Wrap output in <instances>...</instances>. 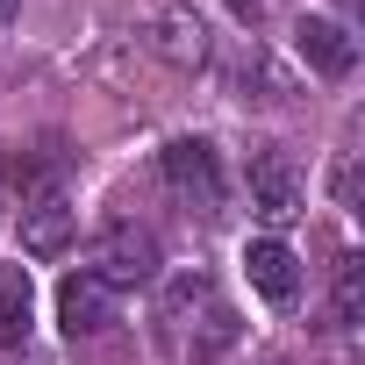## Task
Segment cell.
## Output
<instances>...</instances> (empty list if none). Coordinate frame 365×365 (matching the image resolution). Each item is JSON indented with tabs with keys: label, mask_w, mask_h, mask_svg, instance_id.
<instances>
[{
	"label": "cell",
	"mask_w": 365,
	"mask_h": 365,
	"mask_svg": "<svg viewBox=\"0 0 365 365\" xmlns=\"http://www.w3.org/2000/svg\"><path fill=\"white\" fill-rule=\"evenodd\" d=\"M165 187H172V201H187L194 215H215V208H222V165H215V143H201V136L165 143Z\"/></svg>",
	"instance_id": "3"
},
{
	"label": "cell",
	"mask_w": 365,
	"mask_h": 365,
	"mask_svg": "<svg viewBox=\"0 0 365 365\" xmlns=\"http://www.w3.org/2000/svg\"><path fill=\"white\" fill-rule=\"evenodd\" d=\"M294 43H301V58H308L322 79H344V72L358 65V43H351V29H344V22H329V15H301Z\"/></svg>",
	"instance_id": "7"
},
{
	"label": "cell",
	"mask_w": 365,
	"mask_h": 365,
	"mask_svg": "<svg viewBox=\"0 0 365 365\" xmlns=\"http://www.w3.org/2000/svg\"><path fill=\"white\" fill-rule=\"evenodd\" d=\"M165 322H172V336L187 344L194 358H208V351H222L230 336H237V315H230V301L194 272V279H172L165 287Z\"/></svg>",
	"instance_id": "1"
},
{
	"label": "cell",
	"mask_w": 365,
	"mask_h": 365,
	"mask_svg": "<svg viewBox=\"0 0 365 365\" xmlns=\"http://www.w3.org/2000/svg\"><path fill=\"white\" fill-rule=\"evenodd\" d=\"M29 315H36L29 265H0V351H22L29 344Z\"/></svg>",
	"instance_id": "10"
},
{
	"label": "cell",
	"mask_w": 365,
	"mask_h": 365,
	"mask_svg": "<svg viewBox=\"0 0 365 365\" xmlns=\"http://www.w3.org/2000/svg\"><path fill=\"white\" fill-rule=\"evenodd\" d=\"M251 208H258L265 230H287V222L308 208V187H301L294 158H279V150H258V158H251Z\"/></svg>",
	"instance_id": "4"
},
{
	"label": "cell",
	"mask_w": 365,
	"mask_h": 365,
	"mask_svg": "<svg viewBox=\"0 0 365 365\" xmlns=\"http://www.w3.org/2000/svg\"><path fill=\"white\" fill-rule=\"evenodd\" d=\"M15 8H22V0H0V22H15Z\"/></svg>",
	"instance_id": "12"
},
{
	"label": "cell",
	"mask_w": 365,
	"mask_h": 365,
	"mask_svg": "<svg viewBox=\"0 0 365 365\" xmlns=\"http://www.w3.org/2000/svg\"><path fill=\"white\" fill-rule=\"evenodd\" d=\"M336 315L358 322V258H344V272H336Z\"/></svg>",
	"instance_id": "11"
},
{
	"label": "cell",
	"mask_w": 365,
	"mask_h": 365,
	"mask_svg": "<svg viewBox=\"0 0 365 365\" xmlns=\"http://www.w3.org/2000/svg\"><path fill=\"white\" fill-rule=\"evenodd\" d=\"M136 43L150 58H165L172 72H194L208 58V29L194 8H179V0H150V8H136Z\"/></svg>",
	"instance_id": "2"
},
{
	"label": "cell",
	"mask_w": 365,
	"mask_h": 365,
	"mask_svg": "<svg viewBox=\"0 0 365 365\" xmlns=\"http://www.w3.org/2000/svg\"><path fill=\"white\" fill-rule=\"evenodd\" d=\"M72 244V201L58 194V187H43L29 208H22V251L29 258H58Z\"/></svg>",
	"instance_id": "8"
},
{
	"label": "cell",
	"mask_w": 365,
	"mask_h": 365,
	"mask_svg": "<svg viewBox=\"0 0 365 365\" xmlns=\"http://www.w3.org/2000/svg\"><path fill=\"white\" fill-rule=\"evenodd\" d=\"M86 272H93V279H108L115 294H122V287H150V279H158V237L122 222V230H108V237H101V251H93V265H86Z\"/></svg>",
	"instance_id": "5"
},
{
	"label": "cell",
	"mask_w": 365,
	"mask_h": 365,
	"mask_svg": "<svg viewBox=\"0 0 365 365\" xmlns=\"http://www.w3.org/2000/svg\"><path fill=\"white\" fill-rule=\"evenodd\" d=\"M58 322H65V336H101L115 322V287L93 279V272H72L58 287Z\"/></svg>",
	"instance_id": "6"
},
{
	"label": "cell",
	"mask_w": 365,
	"mask_h": 365,
	"mask_svg": "<svg viewBox=\"0 0 365 365\" xmlns=\"http://www.w3.org/2000/svg\"><path fill=\"white\" fill-rule=\"evenodd\" d=\"M244 272H251V287H258L272 308H287V301L301 294V265H294V251H287L279 237H258V244H244Z\"/></svg>",
	"instance_id": "9"
},
{
	"label": "cell",
	"mask_w": 365,
	"mask_h": 365,
	"mask_svg": "<svg viewBox=\"0 0 365 365\" xmlns=\"http://www.w3.org/2000/svg\"><path fill=\"white\" fill-rule=\"evenodd\" d=\"M0 187H8V150H0Z\"/></svg>",
	"instance_id": "13"
}]
</instances>
